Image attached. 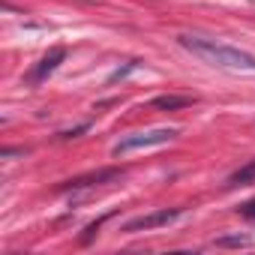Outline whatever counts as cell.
Wrapping results in <instances>:
<instances>
[{
    "mask_svg": "<svg viewBox=\"0 0 255 255\" xmlns=\"http://www.w3.org/2000/svg\"><path fill=\"white\" fill-rule=\"evenodd\" d=\"M177 42L192 51L195 57H201L204 63L216 66V69H231V72H255V54L243 51V48H234V45H225L219 39H210V36H198V33H180Z\"/></svg>",
    "mask_w": 255,
    "mask_h": 255,
    "instance_id": "cell-1",
    "label": "cell"
},
{
    "mask_svg": "<svg viewBox=\"0 0 255 255\" xmlns=\"http://www.w3.org/2000/svg\"><path fill=\"white\" fill-rule=\"evenodd\" d=\"M177 138V129H147V132H129V135H123L111 153L114 156H126V153H132V150H141V147H159V144H168Z\"/></svg>",
    "mask_w": 255,
    "mask_h": 255,
    "instance_id": "cell-2",
    "label": "cell"
},
{
    "mask_svg": "<svg viewBox=\"0 0 255 255\" xmlns=\"http://www.w3.org/2000/svg\"><path fill=\"white\" fill-rule=\"evenodd\" d=\"M192 102H195V96H174V93H168V96H156V99H153V108L177 111V108H186V105H192Z\"/></svg>",
    "mask_w": 255,
    "mask_h": 255,
    "instance_id": "cell-6",
    "label": "cell"
},
{
    "mask_svg": "<svg viewBox=\"0 0 255 255\" xmlns=\"http://www.w3.org/2000/svg\"><path fill=\"white\" fill-rule=\"evenodd\" d=\"M216 243H219V246H252L249 237H219Z\"/></svg>",
    "mask_w": 255,
    "mask_h": 255,
    "instance_id": "cell-8",
    "label": "cell"
},
{
    "mask_svg": "<svg viewBox=\"0 0 255 255\" xmlns=\"http://www.w3.org/2000/svg\"><path fill=\"white\" fill-rule=\"evenodd\" d=\"M180 213H183V207H159V210H153V213H141V216L129 219V222L123 225V231H126V234H135V231H150V228H159V225L174 222Z\"/></svg>",
    "mask_w": 255,
    "mask_h": 255,
    "instance_id": "cell-3",
    "label": "cell"
},
{
    "mask_svg": "<svg viewBox=\"0 0 255 255\" xmlns=\"http://www.w3.org/2000/svg\"><path fill=\"white\" fill-rule=\"evenodd\" d=\"M63 57H66V48H51V51H48V54H45L30 72H27V84H39V81H45V78L63 63Z\"/></svg>",
    "mask_w": 255,
    "mask_h": 255,
    "instance_id": "cell-4",
    "label": "cell"
},
{
    "mask_svg": "<svg viewBox=\"0 0 255 255\" xmlns=\"http://www.w3.org/2000/svg\"><path fill=\"white\" fill-rule=\"evenodd\" d=\"M249 180H255V162L243 165L240 171H234V174L228 177V183H231V186H240V183H249Z\"/></svg>",
    "mask_w": 255,
    "mask_h": 255,
    "instance_id": "cell-7",
    "label": "cell"
},
{
    "mask_svg": "<svg viewBox=\"0 0 255 255\" xmlns=\"http://www.w3.org/2000/svg\"><path fill=\"white\" fill-rule=\"evenodd\" d=\"M240 216H246V219H252V222H255V198H252V201H246V204H240Z\"/></svg>",
    "mask_w": 255,
    "mask_h": 255,
    "instance_id": "cell-9",
    "label": "cell"
},
{
    "mask_svg": "<svg viewBox=\"0 0 255 255\" xmlns=\"http://www.w3.org/2000/svg\"><path fill=\"white\" fill-rule=\"evenodd\" d=\"M117 177H123L120 168H102V171H93V174H81L75 180H66L57 189H87V186H99V183H108V180H117Z\"/></svg>",
    "mask_w": 255,
    "mask_h": 255,
    "instance_id": "cell-5",
    "label": "cell"
}]
</instances>
